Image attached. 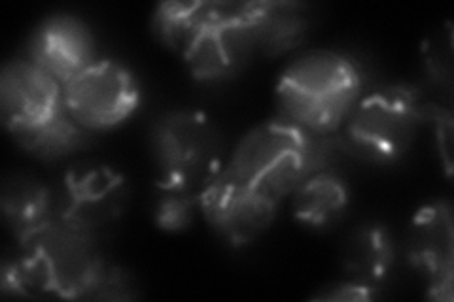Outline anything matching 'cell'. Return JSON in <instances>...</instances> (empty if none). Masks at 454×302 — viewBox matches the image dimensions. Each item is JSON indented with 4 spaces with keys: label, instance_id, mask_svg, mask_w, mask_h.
I'll list each match as a JSON object with an SVG mask.
<instances>
[{
    "label": "cell",
    "instance_id": "6da1fadb",
    "mask_svg": "<svg viewBox=\"0 0 454 302\" xmlns=\"http://www.w3.org/2000/svg\"><path fill=\"white\" fill-rule=\"evenodd\" d=\"M273 0H178L155 8L152 28L197 81L225 80L260 51L262 23Z\"/></svg>",
    "mask_w": 454,
    "mask_h": 302
},
{
    "label": "cell",
    "instance_id": "7a4b0ae2",
    "mask_svg": "<svg viewBox=\"0 0 454 302\" xmlns=\"http://www.w3.org/2000/svg\"><path fill=\"white\" fill-rule=\"evenodd\" d=\"M18 244L16 257L3 263L4 295L88 298L106 267L95 233L57 213Z\"/></svg>",
    "mask_w": 454,
    "mask_h": 302
},
{
    "label": "cell",
    "instance_id": "3957f363",
    "mask_svg": "<svg viewBox=\"0 0 454 302\" xmlns=\"http://www.w3.org/2000/svg\"><path fill=\"white\" fill-rule=\"evenodd\" d=\"M339 151L337 133L310 135L278 116L243 136L223 170L280 205L305 178L328 168Z\"/></svg>",
    "mask_w": 454,
    "mask_h": 302
},
{
    "label": "cell",
    "instance_id": "277c9868",
    "mask_svg": "<svg viewBox=\"0 0 454 302\" xmlns=\"http://www.w3.org/2000/svg\"><path fill=\"white\" fill-rule=\"evenodd\" d=\"M362 98V74L348 55L315 50L280 74L275 100L278 116L310 135H335Z\"/></svg>",
    "mask_w": 454,
    "mask_h": 302
},
{
    "label": "cell",
    "instance_id": "5b68a950",
    "mask_svg": "<svg viewBox=\"0 0 454 302\" xmlns=\"http://www.w3.org/2000/svg\"><path fill=\"white\" fill-rule=\"evenodd\" d=\"M152 150L161 191L201 195L227 163L218 125L197 110L163 116L153 127Z\"/></svg>",
    "mask_w": 454,
    "mask_h": 302
},
{
    "label": "cell",
    "instance_id": "8992f818",
    "mask_svg": "<svg viewBox=\"0 0 454 302\" xmlns=\"http://www.w3.org/2000/svg\"><path fill=\"white\" fill-rule=\"evenodd\" d=\"M424 103L411 85H387L358 100L343 123L340 148L373 165H392L413 146Z\"/></svg>",
    "mask_w": 454,
    "mask_h": 302
},
{
    "label": "cell",
    "instance_id": "52a82bcc",
    "mask_svg": "<svg viewBox=\"0 0 454 302\" xmlns=\"http://www.w3.org/2000/svg\"><path fill=\"white\" fill-rule=\"evenodd\" d=\"M63 100L70 116L83 128L105 131L133 116L140 89L129 68L101 59L63 85Z\"/></svg>",
    "mask_w": 454,
    "mask_h": 302
},
{
    "label": "cell",
    "instance_id": "ba28073f",
    "mask_svg": "<svg viewBox=\"0 0 454 302\" xmlns=\"http://www.w3.org/2000/svg\"><path fill=\"white\" fill-rule=\"evenodd\" d=\"M278 203L222 170L199 195V212L233 248H245L271 227Z\"/></svg>",
    "mask_w": 454,
    "mask_h": 302
},
{
    "label": "cell",
    "instance_id": "9c48e42d",
    "mask_svg": "<svg viewBox=\"0 0 454 302\" xmlns=\"http://www.w3.org/2000/svg\"><path fill=\"white\" fill-rule=\"evenodd\" d=\"M63 108V85L28 57L4 66L0 74V116L12 136L51 121Z\"/></svg>",
    "mask_w": 454,
    "mask_h": 302
},
{
    "label": "cell",
    "instance_id": "30bf717a",
    "mask_svg": "<svg viewBox=\"0 0 454 302\" xmlns=\"http://www.w3.org/2000/svg\"><path fill=\"white\" fill-rule=\"evenodd\" d=\"M407 257L428 283V297L452 300L454 231L449 200H435L422 206L409 227Z\"/></svg>",
    "mask_w": 454,
    "mask_h": 302
},
{
    "label": "cell",
    "instance_id": "8fae6325",
    "mask_svg": "<svg viewBox=\"0 0 454 302\" xmlns=\"http://www.w3.org/2000/svg\"><path fill=\"white\" fill-rule=\"evenodd\" d=\"M125 180L110 166L70 170L63 197L57 198V215L80 227L97 231L116 220L125 206Z\"/></svg>",
    "mask_w": 454,
    "mask_h": 302
},
{
    "label": "cell",
    "instance_id": "7c38bea8",
    "mask_svg": "<svg viewBox=\"0 0 454 302\" xmlns=\"http://www.w3.org/2000/svg\"><path fill=\"white\" fill-rule=\"evenodd\" d=\"M93 36L88 25L73 16H51L28 40V59L61 85L93 63Z\"/></svg>",
    "mask_w": 454,
    "mask_h": 302
},
{
    "label": "cell",
    "instance_id": "4fadbf2b",
    "mask_svg": "<svg viewBox=\"0 0 454 302\" xmlns=\"http://www.w3.org/2000/svg\"><path fill=\"white\" fill-rule=\"evenodd\" d=\"M347 280L380 290L395 263V246L388 228L380 223H365L347 236L340 252Z\"/></svg>",
    "mask_w": 454,
    "mask_h": 302
},
{
    "label": "cell",
    "instance_id": "5bb4252c",
    "mask_svg": "<svg viewBox=\"0 0 454 302\" xmlns=\"http://www.w3.org/2000/svg\"><path fill=\"white\" fill-rule=\"evenodd\" d=\"M348 187L332 170H318L305 178L292 193L295 220L310 228L335 225L348 206Z\"/></svg>",
    "mask_w": 454,
    "mask_h": 302
},
{
    "label": "cell",
    "instance_id": "9a60e30c",
    "mask_svg": "<svg viewBox=\"0 0 454 302\" xmlns=\"http://www.w3.org/2000/svg\"><path fill=\"white\" fill-rule=\"evenodd\" d=\"M3 213L18 240L46 225L57 213V200L48 187L31 176L16 174L3 185Z\"/></svg>",
    "mask_w": 454,
    "mask_h": 302
},
{
    "label": "cell",
    "instance_id": "2e32d148",
    "mask_svg": "<svg viewBox=\"0 0 454 302\" xmlns=\"http://www.w3.org/2000/svg\"><path fill=\"white\" fill-rule=\"evenodd\" d=\"M85 131L88 128H83L70 116L65 106L51 121L13 138L27 153L38 157L42 161H55L82 150L88 142Z\"/></svg>",
    "mask_w": 454,
    "mask_h": 302
},
{
    "label": "cell",
    "instance_id": "e0dca14e",
    "mask_svg": "<svg viewBox=\"0 0 454 302\" xmlns=\"http://www.w3.org/2000/svg\"><path fill=\"white\" fill-rule=\"evenodd\" d=\"M309 28L307 6L301 3H278L273 0L262 23L260 51L265 55H280L297 48Z\"/></svg>",
    "mask_w": 454,
    "mask_h": 302
},
{
    "label": "cell",
    "instance_id": "ac0fdd59",
    "mask_svg": "<svg viewBox=\"0 0 454 302\" xmlns=\"http://www.w3.org/2000/svg\"><path fill=\"white\" fill-rule=\"evenodd\" d=\"M160 191V198L155 203L153 220L161 231L180 233L192 225L195 212L199 210V195L182 191Z\"/></svg>",
    "mask_w": 454,
    "mask_h": 302
},
{
    "label": "cell",
    "instance_id": "d6986e66",
    "mask_svg": "<svg viewBox=\"0 0 454 302\" xmlns=\"http://www.w3.org/2000/svg\"><path fill=\"white\" fill-rule=\"evenodd\" d=\"M133 283L131 278L125 275V272L118 267H112L106 263L105 270L98 276L95 287L91 290V293L88 295V298H97V300H105V298H135L137 293L133 291Z\"/></svg>",
    "mask_w": 454,
    "mask_h": 302
},
{
    "label": "cell",
    "instance_id": "ffe728a7",
    "mask_svg": "<svg viewBox=\"0 0 454 302\" xmlns=\"http://www.w3.org/2000/svg\"><path fill=\"white\" fill-rule=\"evenodd\" d=\"M379 297L377 287H369L352 280H343L325 285L322 291H318L312 298L318 300H340V302H364V300H373Z\"/></svg>",
    "mask_w": 454,
    "mask_h": 302
},
{
    "label": "cell",
    "instance_id": "44dd1931",
    "mask_svg": "<svg viewBox=\"0 0 454 302\" xmlns=\"http://www.w3.org/2000/svg\"><path fill=\"white\" fill-rule=\"evenodd\" d=\"M424 121H432L435 125V133L439 138V150L443 151L445 166L450 172V146H452V116L449 110L439 108L435 105H424L422 108Z\"/></svg>",
    "mask_w": 454,
    "mask_h": 302
}]
</instances>
